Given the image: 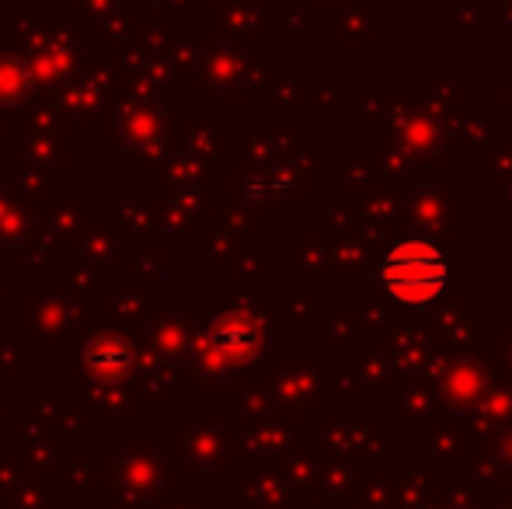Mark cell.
I'll use <instances>...</instances> for the list:
<instances>
[{
  "mask_svg": "<svg viewBox=\"0 0 512 509\" xmlns=\"http://www.w3.org/2000/svg\"><path fill=\"white\" fill-rule=\"evenodd\" d=\"M450 258L436 241L425 238H401L387 248L384 262H380V283L384 293L401 307H422L443 297L450 286Z\"/></svg>",
  "mask_w": 512,
  "mask_h": 509,
  "instance_id": "cell-1",
  "label": "cell"
},
{
  "mask_svg": "<svg viewBox=\"0 0 512 509\" xmlns=\"http://www.w3.org/2000/svg\"><path fill=\"white\" fill-rule=\"evenodd\" d=\"M359 485H363L359 468H352V464H345V461H331L328 468H321V475H317V496L328 499V503L349 506L352 499H356Z\"/></svg>",
  "mask_w": 512,
  "mask_h": 509,
  "instance_id": "cell-2",
  "label": "cell"
},
{
  "mask_svg": "<svg viewBox=\"0 0 512 509\" xmlns=\"http://www.w3.org/2000/svg\"><path fill=\"white\" fill-rule=\"evenodd\" d=\"M436 485L425 471H411V475H394V506L398 509H429L436 499Z\"/></svg>",
  "mask_w": 512,
  "mask_h": 509,
  "instance_id": "cell-3",
  "label": "cell"
},
{
  "mask_svg": "<svg viewBox=\"0 0 512 509\" xmlns=\"http://www.w3.org/2000/svg\"><path fill=\"white\" fill-rule=\"evenodd\" d=\"M443 394L453 408H467L474 405V398L481 394V370L478 367H453L450 377L443 381Z\"/></svg>",
  "mask_w": 512,
  "mask_h": 509,
  "instance_id": "cell-4",
  "label": "cell"
},
{
  "mask_svg": "<svg viewBox=\"0 0 512 509\" xmlns=\"http://www.w3.org/2000/svg\"><path fill=\"white\" fill-rule=\"evenodd\" d=\"M429 509H492V503H481L478 489H474L467 478H457L453 485L436 492V499L429 503Z\"/></svg>",
  "mask_w": 512,
  "mask_h": 509,
  "instance_id": "cell-5",
  "label": "cell"
},
{
  "mask_svg": "<svg viewBox=\"0 0 512 509\" xmlns=\"http://www.w3.org/2000/svg\"><path fill=\"white\" fill-rule=\"evenodd\" d=\"M310 509H349V506H342V503H328V499H317Z\"/></svg>",
  "mask_w": 512,
  "mask_h": 509,
  "instance_id": "cell-6",
  "label": "cell"
}]
</instances>
